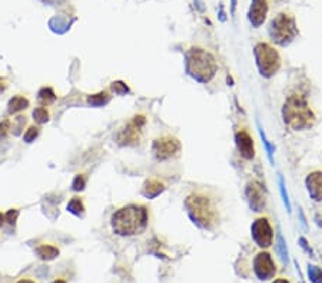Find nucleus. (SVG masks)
<instances>
[{"label": "nucleus", "instance_id": "bb28decb", "mask_svg": "<svg viewBox=\"0 0 322 283\" xmlns=\"http://www.w3.org/2000/svg\"><path fill=\"white\" fill-rule=\"evenodd\" d=\"M278 250L279 253H281V258L286 261L288 259V250H286V245H285V240L282 238V235L279 233L278 235Z\"/></svg>", "mask_w": 322, "mask_h": 283}, {"label": "nucleus", "instance_id": "6e6552de", "mask_svg": "<svg viewBox=\"0 0 322 283\" xmlns=\"http://www.w3.org/2000/svg\"><path fill=\"white\" fill-rule=\"evenodd\" d=\"M181 150L179 140L172 136H163L156 139L152 145V153L158 160H166L176 156Z\"/></svg>", "mask_w": 322, "mask_h": 283}, {"label": "nucleus", "instance_id": "c9c22d12", "mask_svg": "<svg viewBox=\"0 0 322 283\" xmlns=\"http://www.w3.org/2000/svg\"><path fill=\"white\" fill-rule=\"evenodd\" d=\"M52 283H66L65 280H62V279H58V280H55V282H52Z\"/></svg>", "mask_w": 322, "mask_h": 283}, {"label": "nucleus", "instance_id": "473e14b6", "mask_svg": "<svg viewBox=\"0 0 322 283\" xmlns=\"http://www.w3.org/2000/svg\"><path fill=\"white\" fill-rule=\"evenodd\" d=\"M274 283H289L286 279H277Z\"/></svg>", "mask_w": 322, "mask_h": 283}, {"label": "nucleus", "instance_id": "a211bd4d", "mask_svg": "<svg viewBox=\"0 0 322 283\" xmlns=\"http://www.w3.org/2000/svg\"><path fill=\"white\" fill-rule=\"evenodd\" d=\"M37 99H39V102L42 105L47 106V105H52L56 100V94H55L52 87H42L39 90V93H37Z\"/></svg>", "mask_w": 322, "mask_h": 283}, {"label": "nucleus", "instance_id": "6ab92c4d", "mask_svg": "<svg viewBox=\"0 0 322 283\" xmlns=\"http://www.w3.org/2000/svg\"><path fill=\"white\" fill-rule=\"evenodd\" d=\"M110 100V96L108 92H101L97 94H92L88 97V103L92 106H103Z\"/></svg>", "mask_w": 322, "mask_h": 283}, {"label": "nucleus", "instance_id": "72a5a7b5", "mask_svg": "<svg viewBox=\"0 0 322 283\" xmlns=\"http://www.w3.org/2000/svg\"><path fill=\"white\" fill-rule=\"evenodd\" d=\"M3 222H5V215H2V213H0V226L3 225Z\"/></svg>", "mask_w": 322, "mask_h": 283}, {"label": "nucleus", "instance_id": "7c9ffc66", "mask_svg": "<svg viewBox=\"0 0 322 283\" xmlns=\"http://www.w3.org/2000/svg\"><path fill=\"white\" fill-rule=\"evenodd\" d=\"M6 87H8V80L5 78H0V93H3L6 90Z\"/></svg>", "mask_w": 322, "mask_h": 283}, {"label": "nucleus", "instance_id": "f8f14e48", "mask_svg": "<svg viewBox=\"0 0 322 283\" xmlns=\"http://www.w3.org/2000/svg\"><path fill=\"white\" fill-rule=\"evenodd\" d=\"M268 15V0H252L248 19L254 28H259Z\"/></svg>", "mask_w": 322, "mask_h": 283}, {"label": "nucleus", "instance_id": "f704fd0d", "mask_svg": "<svg viewBox=\"0 0 322 283\" xmlns=\"http://www.w3.org/2000/svg\"><path fill=\"white\" fill-rule=\"evenodd\" d=\"M235 8H236V0H232V13H235Z\"/></svg>", "mask_w": 322, "mask_h": 283}, {"label": "nucleus", "instance_id": "f257e3e1", "mask_svg": "<svg viewBox=\"0 0 322 283\" xmlns=\"http://www.w3.org/2000/svg\"><path fill=\"white\" fill-rule=\"evenodd\" d=\"M147 209L140 204H128L125 208H120L112 215L110 219L112 229L119 236L139 235L147 227Z\"/></svg>", "mask_w": 322, "mask_h": 283}, {"label": "nucleus", "instance_id": "9b49d317", "mask_svg": "<svg viewBox=\"0 0 322 283\" xmlns=\"http://www.w3.org/2000/svg\"><path fill=\"white\" fill-rule=\"evenodd\" d=\"M246 199H248L249 208L254 212H262L266 204L264 188L259 182L252 181L246 185Z\"/></svg>", "mask_w": 322, "mask_h": 283}, {"label": "nucleus", "instance_id": "2f4dec72", "mask_svg": "<svg viewBox=\"0 0 322 283\" xmlns=\"http://www.w3.org/2000/svg\"><path fill=\"white\" fill-rule=\"evenodd\" d=\"M17 283H35L33 280H30V279H22V280H19Z\"/></svg>", "mask_w": 322, "mask_h": 283}, {"label": "nucleus", "instance_id": "dca6fc26", "mask_svg": "<svg viewBox=\"0 0 322 283\" xmlns=\"http://www.w3.org/2000/svg\"><path fill=\"white\" fill-rule=\"evenodd\" d=\"M28 108H29V100L26 97H23V96H19V94L15 96V97H12L8 103V112L10 115L19 113V112L28 109Z\"/></svg>", "mask_w": 322, "mask_h": 283}, {"label": "nucleus", "instance_id": "0eeeda50", "mask_svg": "<svg viewBox=\"0 0 322 283\" xmlns=\"http://www.w3.org/2000/svg\"><path fill=\"white\" fill-rule=\"evenodd\" d=\"M146 124V117L138 115L132 117V120L125 124L120 131L117 132L116 142L120 146H135L138 145L143 133V127Z\"/></svg>", "mask_w": 322, "mask_h": 283}, {"label": "nucleus", "instance_id": "b1692460", "mask_svg": "<svg viewBox=\"0 0 322 283\" xmlns=\"http://www.w3.org/2000/svg\"><path fill=\"white\" fill-rule=\"evenodd\" d=\"M110 87H112V90L116 94H126L129 92V87L126 86L123 82H113L110 85Z\"/></svg>", "mask_w": 322, "mask_h": 283}, {"label": "nucleus", "instance_id": "20e7f679", "mask_svg": "<svg viewBox=\"0 0 322 283\" xmlns=\"http://www.w3.org/2000/svg\"><path fill=\"white\" fill-rule=\"evenodd\" d=\"M218 70L216 60L204 49H190L186 53V72L199 83L211 82Z\"/></svg>", "mask_w": 322, "mask_h": 283}, {"label": "nucleus", "instance_id": "f03ea898", "mask_svg": "<svg viewBox=\"0 0 322 283\" xmlns=\"http://www.w3.org/2000/svg\"><path fill=\"white\" fill-rule=\"evenodd\" d=\"M185 208L190 220L201 229L212 230L213 227L218 225V220H219L218 208L212 197H209L205 193L195 192L189 195L185 200Z\"/></svg>", "mask_w": 322, "mask_h": 283}, {"label": "nucleus", "instance_id": "2eb2a0df", "mask_svg": "<svg viewBox=\"0 0 322 283\" xmlns=\"http://www.w3.org/2000/svg\"><path fill=\"white\" fill-rule=\"evenodd\" d=\"M163 189H165V185L162 182L156 181V179H149V181L145 182L143 189H142V193L147 199H154V197L161 195L162 192H163Z\"/></svg>", "mask_w": 322, "mask_h": 283}, {"label": "nucleus", "instance_id": "7ed1b4c3", "mask_svg": "<svg viewBox=\"0 0 322 283\" xmlns=\"http://www.w3.org/2000/svg\"><path fill=\"white\" fill-rule=\"evenodd\" d=\"M284 122L292 131H302L309 129L315 123V115L309 109L307 100L304 96L295 93L286 99L284 109H282Z\"/></svg>", "mask_w": 322, "mask_h": 283}, {"label": "nucleus", "instance_id": "39448f33", "mask_svg": "<svg viewBox=\"0 0 322 283\" xmlns=\"http://www.w3.org/2000/svg\"><path fill=\"white\" fill-rule=\"evenodd\" d=\"M269 35L275 43L286 46L292 42L298 35V28L292 15L289 13H279L271 23Z\"/></svg>", "mask_w": 322, "mask_h": 283}, {"label": "nucleus", "instance_id": "423d86ee", "mask_svg": "<svg viewBox=\"0 0 322 283\" xmlns=\"http://www.w3.org/2000/svg\"><path fill=\"white\" fill-rule=\"evenodd\" d=\"M255 59L256 66L259 73L264 78H272L275 73L278 72L281 67V58L279 53L271 44L259 43L255 47Z\"/></svg>", "mask_w": 322, "mask_h": 283}, {"label": "nucleus", "instance_id": "c85d7f7f", "mask_svg": "<svg viewBox=\"0 0 322 283\" xmlns=\"http://www.w3.org/2000/svg\"><path fill=\"white\" fill-rule=\"evenodd\" d=\"M9 131H10V122H9V120H3V122H0V139L6 138Z\"/></svg>", "mask_w": 322, "mask_h": 283}, {"label": "nucleus", "instance_id": "393cba45", "mask_svg": "<svg viewBox=\"0 0 322 283\" xmlns=\"http://www.w3.org/2000/svg\"><path fill=\"white\" fill-rule=\"evenodd\" d=\"M17 216H19V211L17 209H10L8 211V213L5 215V222L10 226L16 225V220H17Z\"/></svg>", "mask_w": 322, "mask_h": 283}, {"label": "nucleus", "instance_id": "412c9836", "mask_svg": "<svg viewBox=\"0 0 322 283\" xmlns=\"http://www.w3.org/2000/svg\"><path fill=\"white\" fill-rule=\"evenodd\" d=\"M33 119H35V122L39 124H43L46 123L47 120H49V117H51V115H49V112H47V109L46 108H36V109L33 110Z\"/></svg>", "mask_w": 322, "mask_h": 283}, {"label": "nucleus", "instance_id": "aec40b11", "mask_svg": "<svg viewBox=\"0 0 322 283\" xmlns=\"http://www.w3.org/2000/svg\"><path fill=\"white\" fill-rule=\"evenodd\" d=\"M67 211L73 213L75 216H82L85 213V206H83L81 197H73L67 204Z\"/></svg>", "mask_w": 322, "mask_h": 283}, {"label": "nucleus", "instance_id": "1a4fd4ad", "mask_svg": "<svg viewBox=\"0 0 322 283\" xmlns=\"http://www.w3.org/2000/svg\"><path fill=\"white\" fill-rule=\"evenodd\" d=\"M252 239L259 247H269L274 240V232H272L271 223L266 218L256 219L251 227Z\"/></svg>", "mask_w": 322, "mask_h": 283}, {"label": "nucleus", "instance_id": "a878e982", "mask_svg": "<svg viewBox=\"0 0 322 283\" xmlns=\"http://www.w3.org/2000/svg\"><path fill=\"white\" fill-rule=\"evenodd\" d=\"M279 189H281V195H282V200L285 203L288 212H291V203H289V199H288V193L285 190V183H284V179L279 177Z\"/></svg>", "mask_w": 322, "mask_h": 283}, {"label": "nucleus", "instance_id": "9d476101", "mask_svg": "<svg viewBox=\"0 0 322 283\" xmlns=\"http://www.w3.org/2000/svg\"><path fill=\"white\" fill-rule=\"evenodd\" d=\"M254 272L256 277L259 280H269L275 276L277 268L275 263L272 261L271 254L266 252H261L256 254L255 261H254Z\"/></svg>", "mask_w": 322, "mask_h": 283}, {"label": "nucleus", "instance_id": "f3484780", "mask_svg": "<svg viewBox=\"0 0 322 283\" xmlns=\"http://www.w3.org/2000/svg\"><path fill=\"white\" fill-rule=\"evenodd\" d=\"M37 256L43 261H52L55 258L59 256V249L58 247L52 246V245H42L36 249Z\"/></svg>", "mask_w": 322, "mask_h": 283}, {"label": "nucleus", "instance_id": "cd10ccee", "mask_svg": "<svg viewBox=\"0 0 322 283\" xmlns=\"http://www.w3.org/2000/svg\"><path fill=\"white\" fill-rule=\"evenodd\" d=\"M85 185H86V181H85V176L83 174H76L73 181V190L79 192V190H83L85 189Z\"/></svg>", "mask_w": 322, "mask_h": 283}, {"label": "nucleus", "instance_id": "5701e85b", "mask_svg": "<svg viewBox=\"0 0 322 283\" xmlns=\"http://www.w3.org/2000/svg\"><path fill=\"white\" fill-rule=\"evenodd\" d=\"M37 136H39V129L35 127V126H30L29 129L26 131V133H24L23 139H24V142H26V143H32V142H33Z\"/></svg>", "mask_w": 322, "mask_h": 283}, {"label": "nucleus", "instance_id": "4468645a", "mask_svg": "<svg viewBox=\"0 0 322 283\" xmlns=\"http://www.w3.org/2000/svg\"><path fill=\"white\" fill-rule=\"evenodd\" d=\"M307 189L309 196L315 202H322V172H314L307 177Z\"/></svg>", "mask_w": 322, "mask_h": 283}, {"label": "nucleus", "instance_id": "4be33fe9", "mask_svg": "<svg viewBox=\"0 0 322 283\" xmlns=\"http://www.w3.org/2000/svg\"><path fill=\"white\" fill-rule=\"evenodd\" d=\"M308 277L312 283H322V270L318 266L309 265L308 266Z\"/></svg>", "mask_w": 322, "mask_h": 283}, {"label": "nucleus", "instance_id": "c756f323", "mask_svg": "<svg viewBox=\"0 0 322 283\" xmlns=\"http://www.w3.org/2000/svg\"><path fill=\"white\" fill-rule=\"evenodd\" d=\"M259 133H261V138H262V140H264V143H265V146H266V149H268V156H269V160H271V163H272V162H274V160H272V155H274V147H272V146L269 145V142L266 140V138H265V133H264V131H262V129L259 131Z\"/></svg>", "mask_w": 322, "mask_h": 283}, {"label": "nucleus", "instance_id": "ddd939ff", "mask_svg": "<svg viewBox=\"0 0 322 283\" xmlns=\"http://www.w3.org/2000/svg\"><path fill=\"white\" fill-rule=\"evenodd\" d=\"M236 140V147L241 153V156H243L245 159H254L255 156V149H254V140L249 136V133L246 131H239L235 136Z\"/></svg>", "mask_w": 322, "mask_h": 283}]
</instances>
